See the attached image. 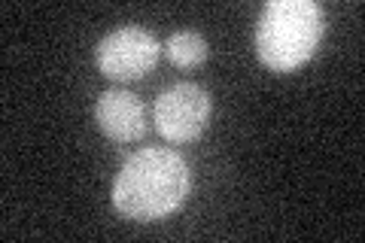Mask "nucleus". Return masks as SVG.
<instances>
[{
	"label": "nucleus",
	"mask_w": 365,
	"mask_h": 243,
	"mask_svg": "<svg viewBox=\"0 0 365 243\" xmlns=\"http://www.w3.org/2000/svg\"><path fill=\"white\" fill-rule=\"evenodd\" d=\"M155 61H158V40L137 25L113 31L98 43V67L104 71V76L119 79V83L140 79L143 73L153 71Z\"/></svg>",
	"instance_id": "nucleus-4"
},
{
	"label": "nucleus",
	"mask_w": 365,
	"mask_h": 243,
	"mask_svg": "<svg viewBox=\"0 0 365 243\" xmlns=\"http://www.w3.org/2000/svg\"><path fill=\"white\" fill-rule=\"evenodd\" d=\"M189 165L170 149H140L113 182V204L134 222H153L186 201Z\"/></svg>",
	"instance_id": "nucleus-1"
},
{
	"label": "nucleus",
	"mask_w": 365,
	"mask_h": 243,
	"mask_svg": "<svg viewBox=\"0 0 365 243\" xmlns=\"http://www.w3.org/2000/svg\"><path fill=\"white\" fill-rule=\"evenodd\" d=\"M323 37V9L314 0H271L256 25V52L271 71H295Z\"/></svg>",
	"instance_id": "nucleus-2"
},
{
	"label": "nucleus",
	"mask_w": 365,
	"mask_h": 243,
	"mask_svg": "<svg viewBox=\"0 0 365 243\" xmlns=\"http://www.w3.org/2000/svg\"><path fill=\"white\" fill-rule=\"evenodd\" d=\"M210 122V95L192 83L162 91L155 100V128L170 143H189Z\"/></svg>",
	"instance_id": "nucleus-3"
},
{
	"label": "nucleus",
	"mask_w": 365,
	"mask_h": 243,
	"mask_svg": "<svg viewBox=\"0 0 365 243\" xmlns=\"http://www.w3.org/2000/svg\"><path fill=\"white\" fill-rule=\"evenodd\" d=\"M165 52H168V58H170V61H174L177 67L189 71V67H198V64L207 61L210 46H207V40H204L201 33H195V31H177V33H170V37H168Z\"/></svg>",
	"instance_id": "nucleus-6"
},
{
	"label": "nucleus",
	"mask_w": 365,
	"mask_h": 243,
	"mask_svg": "<svg viewBox=\"0 0 365 243\" xmlns=\"http://www.w3.org/2000/svg\"><path fill=\"white\" fill-rule=\"evenodd\" d=\"M95 115H98L101 131L116 143H134L146 131L143 103L134 95H128V91H104L98 98Z\"/></svg>",
	"instance_id": "nucleus-5"
}]
</instances>
